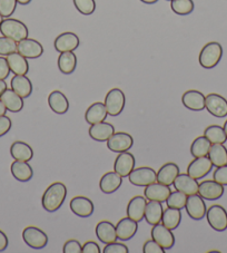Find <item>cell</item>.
<instances>
[{
  "instance_id": "cell-8",
  "label": "cell",
  "mask_w": 227,
  "mask_h": 253,
  "mask_svg": "<svg viewBox=\"0 0 227 253\" xmlns=\"http://www.w3.org/2000/svg\"><path fill=\"white\" fill-rule=\"evenodd\" d=\"M128 177L129 182L135 186H147L157 181V173L154 169L142 167L134 169Z\"/></svg>"
},
{
  "instance_id": "cell-9",
  "label": "cell",
  "mask_w": 227,
  "mask_h": 253,
  "mask_svg": "<svg viewBox=\"0 0 227 253\" xmlns=\"http://www.w3.org/2000/svg\"><path fill=\"white\" fill-rule=\"evenodd\" d=\"M205 108L209 114L223 119L227 116V100L223 96L212 93L208 94L205 98Z\"/></svg>"
},
{
  "instance_id": "cell-42",
  "label": "cell",
  "mask_w": 227,
  "mask_h": 253,
  "mask_svg": "<svg viewBox=\"0 0 227 253\" xmlns=\"http://www.w3.org/2000/svg\"><path fill=\"white\" fill-rule=\"evenodd\" d=\"M74 5H75L76 9L79 11L80 14L85 16L94 14V11L96 9L95 0H74Z\"/></svg>"
},
{
  "instance_id": "cell-32",
  "label": "cell",
  "mask_w": 227,
  "mask_h": 253,
  "mask_svg": "<svg viewBox=\"0 0 227 253\" xmlns=\"http://www.w3.org/2000/svg\"><path fill=\"white\" fill-rule=\"evenodd\" d=\"M10 171L12 176L19 182H28L34 176L33 168L30 167L28 162H24V161L15 160V162L10 167Z\"/></svg>"
},
{
  "instance_id": "cell-33",
  "label": "cell",
  "mask_w": 227,
  "mask_h": 253,
  "mask_svg": "<svg viewBox=\"0 0 227 253\" xmlns=\"http://www.w3.org/2000/svg\"><path fill=\"white\" fill-rule=\"evenodd\" d=\"M10 154L12 159H15L16 161L29 162L34 156V151L29 144L21 141H16L11 144Z\"/></svg>"
},
{
  "instance_id": "cell-30",
  "label": "cell",
  "mask_w": 227,
  "mask_h": 253,
  "mask_svg": "<svg viewBox=\"0 0 227 253\" xmlns=\"http://www.w3.org/2000/svg\"><path fill=\"white\" fill-rule=\"evenodd\" d=\"M7 62L9 65L10 72L15 75H26L29 72V64L27 58L20 55L18 51L7 56Z\"/></svg>"
},
{
  "instance_id": "cell-53",
  "label": "cell",
  "mask_w": 227,
  "mask_h": 253,
  "mask_svg": "<svg viewBox=\"0 0 227 253\" xmlns=\"http://www.w3.org/2000/svg\"><path fill=\"white\" fill-rule=\"evenodd\" d=\"M6 89H7L6 82L2 81V80H0V96L2 95V93H3V91H5Z\"/></svg>"
},
{
  "instance_id": "cell-6",
  "label": "cell",
  "mask_w": 227,
  "mask_h": 253,
  "mask_svg": "<svg viewBox=\"0 0 227 253\" xmlns=\"http://www.w3.org/2000/svg\"><path fill=\"white\" fill-rule=\"evenodd\" d=\"M23 239L29 248L35 250L43 249L48 243L47 234L37 226H27L23 231Z\"/></svg>"
},
{
  "instance_id": "cell-51",
  "label": "cell",
  "mask_w": 227,
  "mask_h": 253,
  "mask_svg": "<svg viewBox=\"0 0 227 253\" xmlns=\"http://www.w3.org/2000/svg\"><path fill=\"white\" fill-rule=\"evenodd\" d=\"M100 248L98 243L94 241H88L82 246V253H100Z\"/></svg>"
},
{
  "instance_id": "cell-5",
  "label": "cell",
  "mask_w": 227,
  "mask_h": 253,
  "mask_svg": "<svg viewBox=\"0 0 227 253\" xmlns=\"http://www.w3.org/2000/svg\"><path fill=\"white\" fill-rule=\"evenodd\" d=\"M206 219L208 224L217 232L227 230V211L222 206L214 204L206 211Z\"/></svg>"
},
{
  "instance_id": "cell-24",
  "label": "cell",
  "mask_w": 227,
  "mask_h": 253,
  "mask_svg": "<svg viewBox=\"0 0 227 253\" xmlns=\"http://www.w3.org/2000/svg\"><path fill=\"white\" fill-rule=\"evenodd\" d=\"M89 136L97 142H107L109 137L115 133V127L111 123L106 122H100L97 124L90 125L89 127Z\"/></svg>"
},
{
  "instance_id": "cell-31",
  "label": "cell",
  "mask_w": 227,
  "mask_h": 253,
  "mask_svg": "<svg viewBox=\"0 0 227 253\" xmlns=\"http://www.w3.org/2000/svg\"><path fill=\"white\" fill-rule=\"evenodd\" d=\"M1 102L5 104L7 111L11 113H18L24 108V98L16 94L12 89H6L0 96Z\"/></svg>"
},
{
  "instance_id": "cell-18",
  "label": "cell",
  "mask_w": 227,
  "mask_h": 253,
  "mask_svg": "<svg viewBox=\"0 0 227 253\" xmlns=\"http://www.w3.org/2000/svg\"><path fill=\"white\" fill-rule=\"evenodd\" d=\"M169 185L161 184L159 182H154L151 184L145 186L144 196L148 201H158V202H166V200L170 194Z\"/></svg>"
},
{
  "instance_id": "cell-25",
  "label": "cell",
  "mask_w": 227,
  "mask_h": 253,
  "mask_svg": "<svg viewBox=\"0 0 227 253\" xmlns=\"http://www.w3.org/2000/svg\"><path fill=\"white\" fill-rule=\"evenodd\" d=\"M48 105L55 114L63 115L69 110V100L60 90H54L48 96Z\"/></svg>"
},
{
  "instance_id": "cell-39",
  "label": "cell",
  "mask_w": 227,
  "mask_h": 253,
  "mask_svg": "<svg viewBox=\"0 0 227 253\" xmlns=\"http://www.w3.org/2000/svg\"><path fill=\"white\" fill-rule=\"evenodd\" d=\"M204 136L212 144H225L227 141L225 130L218 125H211L204 130Z\"/></svg>"
},
{
  "instance_id": "cell-38",
  "label": "cell",
  "mask_w": 227,
  "mask_h": 253,
  "mask_svg": "<svg viewBox=\"0 0 227 253\" xmlns=\"http://www.w3.org/2000/svg\"><path fill=\"white\" fill-rule=\"evenodd\" d=\"M212 146V143L204 136H198L194 139V142L190 145V154L194 158H202L207 156L209 148Z\"/></svg>"
},
{
  "instance_id": "cell-58",
  "label": "cell",
  "mask_w": 227,
  "mask_h": 253,
  "mask_svg": "<svg viewBox=\"0 0 227 253\" xmlns=\"http://www.w3.org/2000/svg\"><path fill=\"white\" fill-rule=\"evenodd\" d=\"M2 20H3V17H2L1 15H0V24H1V23H2Z\"/></svg>"
},
{
  "instance_id": "cell-21",
  "label": "cell",
  "mask_w": 227,
  "mask_h": 253,
  "mask_svg": "<svg viewBox=\"0 0 227 253\" xmlns=\"http://www.w3.org/2000/svg\"><path fill=\"white\" fill-rule=\"evenodd\" d=\"M138 230V222L134 221L130 217H123L116 224L117 239L121 241H128L136 234Z\"/></svg>"
},
{
  "instance_id": "cell-13",
  "label": "cell",
  "mask_w": 227,
  "mask_h": 253,
  "mask_svg": "<svg viewBox=\"0 0 227 253\" xmlns=\"http://www.w3.org/2000/svg\"><path fill=\"white\" fill-rule=\"evenodd\" d=\"M213 164L208 156L194 158V160L187 167V174L195 180H200L212 171Z\"/></svg>"
},
{
  "instance_id": "cell-47",
  "label": "cell",
  "mask_w": 227,
  "mask_h": 253,
  "mask_svg": "<svg viewBox=\"0 0 227 253\" xmlns=\"http://www.w3.org/2000/svg\"><path fill=\"white\" fill-rule=\"evenodd\" d=\"M143 252L144 253H165L166 250L161 248L158 243L154 240H148L143 246Z\"/></svg>"
},
{
  "instance_id": "cell-28",
  "label": "cell",
  "mask_w": 227,
  "mask_h": 253,
  "mask_svg": "<svg viewBox=\"0 0 227 253\" xmlns=\"http://www.w3.org/2000/svg\"><path fill=\"white\" fill-rule=\"evenodd\" d=\"M108 116V112L106 110V106H105L104 103L96 102L87 108L85 113V120L88 124H97L100 122H104Z\"/></svg>"
},
{
  "instance_id": "cell-16",
  "label": "cell",
  "mask_w": 227,
  "mask_h": 253,
  "mask_svg": "<svg viewBox=\"0 0 227 253\" xmlns=\"http://www.w3.org/2000/svg\"><path fill=\"white\" fill-rule=\"evenodd\" d=\"M80 41L76 34L66 32L60 34L58 37L55 39L54 46L55 49L58 53H65V51H74L76 50L79 46Z\"/></svg>"
},
{
  "instance_id": "cell-10",
  "label": "cell",
  "mask_w": 227,
  "mask_h": 253,
  "mask_svg": "<svg viewBox=\"0 0 227 253\" xmlns=\"http://www.w3.org/2000/svg\"><path fill=\"white\" fill-rule=\"evenodd\" d=\"M17 51L27 59H36L43 54V47L36 39L27 37L17 42Z\"/></svg>"
},
{
  "instance_id": "cell-14",
  "label": "cell",
  "mask_w": 227,
  "mask_h": 253,
  "mask_svg": "<svg viewBox=\"0 0 227 253\" xmlns=\"http://www.w3.org/2000/svg\"><path fill=\"white\" fill-rule=\"evenodd\" d=\"M198 194L204 200L216 201L224 194V185L214 180H206L200 183L198 186Z\"/></svg>"
},
{
  "instance_id": "cell-34",
  "label": "cell",
  "mask_w": 227,
  "mask_h": 253,
  "mask_svg": "<svg viewBox=\"0 0 227 253\" xmlns=\"http://www.w3.org/2000/svg\"><path fill=\"white\" fill-rule=\"evenodd\" d=\"M163 206L161 202L158 201H150L146 204L145 209V216L144 219L146 220L148 224L156 225L161 222V216H163Z\"/></svg>"
},
{
  "instance_id": "cell-49",
  "label": "cell",
  "mask_w": 227,
  "mask_h": 253,
  "mask_svg": "<svg viewBox=\"0 0 227 253\" xmlns=\"http://www.w3.org/2000/svg\"><path fill=\"white\" fill-rule=\"evenodd\" d=\"M11 126H12V123H11V120L9 119V117L6 115L0 116V137L3 136V135H6L8 132H9Z\"/></svg>"
},
{
  "instance_id": "cell-1",
  "label": "cell",
  "mask_w": 227,
  "mask_h": 253,
  "mask_svg": "<svg viewBox=\"0 0 227 253\" xmlns=\"http://www.w3.org/2000/svg\"><path fill=\"white\" fill-rule=\"evenodd\" d=\"M67 196V187L62 182H55L42 194L41 204L47 212H56L63 206Z\"/></svg>"
},
{
  "instance_id": "cell-19",
  "label": "cell",
  "mask_w": 227,
  "mask_h": 253,
  "mask_svg": "<svg viewBox=\"0 0 227 253\" xmlns=\"http://www.w3.org/2000/svg\"><path fill=\"white\" fill-rule=\"evenodd\" d=\"M205 96L198 90H187L182 96V103L186 108L194 112H200L205 108Z\"/></svg>"
},
{
  "instance_id": "cell-36",
  "label": "cell",
  "mask_w": 227,
  "mask_h": 253,
  "mask_svg": "<svg viewBox=\"0 0 227 253\" xmlns=\"http://www.w3.org/2000/svg\"><path fill=\"white\" fill-rule=\"evenodd\" d=\"M77 66V57L74 51H65L60 53L58 57V68L65 75H69L75 72Z\"/></svg>"
},
{
  "instance_id": "cell-55",
  "label": "cell",
  "mask_w": 227,
  "mask_h": 253,
  "mask_svg": "<svg viewBox=\"0 0 227 253\" xmlns=\"http://www.w3.org/2000/svg\"><path fill=\"white\" fill-rule=\"evenodd\" d=\"M144 3H148V5H152V3H156L158 0H141Z\"/></svg>"
},
{
  "instance_id": "cell-23",
  "label": "cell",
  "mask_w": 227,
  "mask_h": 253,
  "mask_svg": "<svg viewBox=\"0 0 227 253\" xmlns=\"http://www.w3.org/2000/svg\"><path fill=\"white\" fill-rule=\"evenodd\" d=\"M95 232L96 235H97V238L99 239V241L103 242L104 244L115 242L117 240L116 225H114L111 221H100L99 223L96 225Z\"/></svg>"
},
{
  "instance_id": "cell-46",
  "label": "cell",
  "mask_w": 227,
  "mask_h": 253,
  "mask_svg": "<svg viewBox=\"0 0 227 253\" xmlns=\"http://www.w3.org/2000/svg\"><path fill=\"white\" fill-rule=\"evenodd\" d=\"M213 180L224 186L227 185V164L216 169V171L213 174Z\"/></svg>"
},
{
  "instance_id": "cell-59",
  "label": "cell",
  "mask_w": 227,
  "mask_h": 253,
  "mask_svg": "<svg viewBox=\"0 0 227 253\" xmlns=\"http://www.w3.org/2000/svg\"><path fill=\"white\" fill-rule=\"evenodd\" d=\"M168 1H172V0H168Z\"/></svg>"
},
{
  "instance_id": "cell-27",
  "label": "cell",
  "mask_w": 227,
  "mask_h": 253,
  "mask_svg": "<svg viewBox=\"0 0 227 253\" xmlns=\"http://www.w3.org/2000/svg\"><path fill=\"white\" fill-rule=\"evenodd\" d=\"M10 86L11 89L23 98L29 97L33 93L32 81L26 75H15L11 78Z\"/></svg>"
},
{
  "instance_id": "cell-22",
  "label": "cell",
  "mask_w": 227,
  "mask_h": 253,
  "mask_svg": "<svg viewBox=\"0 0 227 253\" xmlns=\"http://www.w3.org/2000/svg\"><path fill=\"white\" fill-rule=\"evenodd\" d=\"M146 204L147 200L145 196H134L127 206V216L136 222L143 221L144 216H145Z\"/></svg>"
},
{
  "instance_id": "cell-45",
  "label": "cell",
  "mask_w": 227,
  "mask_h": 253,
  "mask_svg": "<svg viewBox=\"0 0 227 253\" xmlns=\"http://www.w3.org/2000/svg\"><path fill=\"white\" fill-rule=\"evenodd\" d=\"M103 253H129V250L126 244L118 243V242H112L105 246L103 249Z\"/></svg>"
},
{
  "instance_id": "cell-37",
  "label": "cell",
  "mask_w": 227,
  "mask_h": 253,
  "mask_svg": "<svg viewBox=\"0 0 227 253\" xmlns=\"http://www.w3.org/2000/svg\"><path fill=\"white\" fill-rule=\"evenodd\" d=\"M182 221V213L181 210L174 208H168L163 212V216H161V223H163L166 228L169 230H175L178 228Z\"/></svg>"
},
{
  "instance_id": "cell-11",
  "label": "cell",
  "mask_w": 227,
  "mask_h": 253,
  "mask_svg": "<svg viewBox=\"0 0 227 253\" xmlns=\"http://www.w3.org/2000/svg\"><path fill=\"white\" fill-rule=\"evenodd\" d=\"M134 138L130 134L125 132L114 133L107 141V147L115 153H121L132 148Z\"/></svg>"
},
{
  "instance_id": "cell-26",
  "label": "cell",
  "mask_w": 227,
  "mask_h": 253,
  "mask_svg": "<svg viewBox=\"0 0 227 253\" xmlns=\"http://www.w3.org/2000/svg\"><path fill=\"white\" fill-rule=\"evenodd\" d=\"M123 182V177H121L118 173L115 171L107 172L100 178L99 187L105 194H112L119 189Z\"/></svg>"
},
{
  "instance_id": "cell-41",
  "label": "cell",
  "mask_w": 227,
  "mask_h": 253,
  "mask_svg": "<svg viewBox=\"0 0 227 253\" xmlns=\"http://www.w3.org/2000/svg\"><path fill=\"white\" fill-rule=\"evenodd\" d=\"M186 201L187 195L183 193V192L175 190V192H170L169 196L167 200H166V204H167L168 208H174L178 209V210H182V209H184L186 206Z\"/></svg>"
},
{
  "instance_id": "cell-4",
  "label": "cell",
  "mask_w": 227,
  "mask_h": 253,
  "mask_svg": "<svg viewBox=\"0 0 227 253\" xmlns=\"http://www.w3.org/2000/svg\"><path fill=\"white\" fill-rule=\"evenodd\" d=\"M126 97L124 91L119 88H113L107 93L105 97V106L108 112V115L118 116L124 111Z\"/></svg>"
},
{
  "instance_id": "cell-12",
  "label": "cell",
  "mask_w": 227,
  "mask_h": 253,
  "mask_svg": "<svg viewBox=\"0 0 227 253\" xmlns=\"http://www.w3.org/2000/svg\"><path fill=\"white\" fill-rule=\"evenodd\" d=\"M151 234V239L158 243L161 248H164L165 250H170L175 244V237H174L172 230L166 228L163 223L152 225Z\"/></svg>"
},
{
  "instance_id": "cell-35",
  "label": "cell",
  "mask_w": 227,
  "mask_h": 253,
  "mask_svg": "<svg viewBox=\"0 0 227 253\" xmlns=\"http://www.w3.org/2000/svg\"><path fill=\"white\" fill-rule=\"evenodd\" d=\"M207 156L211 160L213 167L220 168L227 164V148L224 144H212Z\"/></svg>"
},
{
  "instance_id": "cell-17",
  "label": "cell",
  "mask_w": 227,
  "mask_h": 253,
  "mask_svg": "<svg viewBox=\"0 0 227 253\" xmlns=\"http://www.w3.org/2000/svg\"><path fill=\"white\" fill-rule=\"evenodd\" d=\"M71 210L74 214L79 217H88L94 213V203L86 196H75L71 201Z\"/></svg>"
},
{
  "instance_id": "cell-57",
  "label": "cell",
  "mask_w": 227,
  "mask_h": 253,
  "mask_svg": "<svg viewBox=\"0 0 227 253\" xmlns=\"http://www.w3.org/2000/svg\"><path fill=\"white\" fill-rule=\"evenodd\" d=\"M223 128H224L225 134H226V137H227V121L225 122V124H224V126H223Z\"/></svg>"
},
{
  "instance_id": "cell-40",
  "label": "cell",
  "mask_w": 227,
  "mask_h": 253,
  "mask_svg": "<svg viewBox=\"0 0 227 253\" xmlns=\"http://www.w3.org/2000/svg\"><path fill=\"white\" fill-rule=\"evenodd\" d=\"M170 7L175 14L180 16H187L193 12L195 5L193 0H172Z\"/></svg>"
},
{
  "instance_id": "cell-3",
  "label": "cell",
  "mask_w": 227,
  "mask_h": 253,
  "mask_svg": "<svg viewBox=\"0 0 227 253\" xmlns=\"http://www.w3.org/2000/svg\"><path fill=\"white\" fill-rule=\"evenodd\" d=\"M0 33L2 36L11 38L12 41L19 42L28 37V28L23 21L14 18H6L0 24Z\"/></svg>"
},
{
  "instance_id": "cell-54",
  "label": "cell",
  "mask_w": 227,
  "mask_h": 253,
  "mask_svg": "<svg viewBox=\"0 0 227 253\" xmlns=\"http://www.w3.org/2000/svg\"><path fill=\"white\" fill-rule=\"evenodd\" d=\"M6 112H7V108H6V106H5V104H3V103L1 102V99H0V116L5 115Z\"/></svg>"
},
{
  "instance_id": "cell-44",
  "label": "cell",
  "mask_w": 227,
  "mask_h": 253,
  "mask_svg": "<svg viewBox=\"0 0 227 253\" xmlns=\"http://www.w3.org/2000/svg\"><path fill=\"white\" fill-rule=\"evenodd\" d=\"M17 0H0V15L3 18H9L17 8Z\"/></svg>"
},
{
  "instance_id": "cell-52",
  "label": "cell",
  "mask_w": 227,
  "mask_h": 253,
  "mask_svg": "<svg viewBox=\"0 0 227 253\" xmlns=\"http://www.w3.org/2000/svg\"><path fill=\"white\" fill-rule=\"evenodd\" d=\"M8 244H9V241H8V237L3 231L0 230V252L5 251L8 248Z\"/></svg>"
},
{
  "instance_id": "cell-50",
  "label": "cell",
  "mask_w": 227,
  "mask_h": 253,
  "mask_svg": "<svg viewBox=\"0 0 227 253\" xmlns=\"http://www.w3.org/2000/svg\"><path fill=\"white\" fill-rule=\"evenodd\" d=\"M10 74V68L9 65H8L7 58L0 57V80L5 81L6 78L9 76Z\"/></svg>"
},
{
  "instance_id": "cell-48",
  "label": "cell",
  "mask_w": 227,
  "mask_h": 253,
  "mask_svg": "<svg viewBox=\"0 0 227 253\" xmlns=\"http://www.w3.org/2000/svg\"><path fill=\"white\" fill-rule=\"evenodd\" d=\"M64 253H80L82 252V246L77 240H69L63 247Z\"/></svg>"
},
{
  "instance_id": "cell-7",
  "label": "cell",
  "mask_w": 227,
  "mask_h": 253,
  "mask_svg": "<svg viewBox=\"0 0 227 253\" xmlns=\"http://www.w3.org/2000/svg\"><path fill=\"white\" fill-rule=\"evenodd\" d=\"M185 209L190 219L195 221H199L206 216V204H205L204 199L198 193L187 196Z\"/></svg>"
},
{
  "instance_id": "cell-2",
  "label": "cell",
  "mask_w": 227,
  "mask_h": 253,
  "mask_svg": "<svg viewBox=\"0 0 227 253\" xmlns=\"http://www.w3.org/2000/svg\"><path fill=\"white\" fill-rule=\"evenodd\" d=\"M223 57V47L220 42H211L205 45L199 53V65L205 69L216 67Z\"/></svg>"
},
{
  "instance_id": "cell-15",
  "label": "cell",
  "mask_w": 227,
  "mask_h": 253,
  "mask_svg": "<svg viewBox=\"0 0 227 253\" xmlns=\"http://www.w3.org/2000/svg\"><path fill=\"white\" fill-rule=\"evenodd\" d=\"M135 156L129 152H121L114 163V171L118 173L121 177H127L135 169Z\"/></svg>"
},
{
  "instance_id": "cell-20",
  "label": "cell",
  "mask_w": 227,
  "mask_h": 253,
  "mask_svg": "<svg viewBox=\"0 0 227 253\" xmlns=\"http://www.w3.org/2000/svg\"><path fill=\"white\" fill-rule=\"evenodd\" d=\"M175 190L183 192V193L189 195H193V194H197L198 193V182L197 180H195L191 176H189V174H178L177 177L175 178V181L173 183Z\"/></svg>"
},
{
  "instance_id": "cell-29",
  "label": "cell",
  "mask_w": 227,
  "mask_h": 253,
  "mask_svg": "<svg viewBox=\"0 0 227 253\" xmlns=\"http://www.w3.org/2000/svg\"><path fill=\"white\" fill-rule=\"evenodd\" d=\"M180 174V167L176 163H166L157 172V182L165 185H172Z\"/></svg>"
},
{
  "instance_id": "cell-43",
  "label": "cell",
  "mask_w": 227,
  "mask_h": 253,
  "mask_svg": "<svg viewBox=\"0 0 227 253\" xmlns=\"http://www.w3.org/2000/svg\"><path fill=\"white\" fill-rule=\"evenodd\" d=\"M17 51V42L8 37H0V55L8 56Z\"/></svg>"
},
{
  "instance_id": "cell-56",
  "label": "cell",
  "mask_w": 227,
  "mask_h": 253,
  "mask_svg": "<svg viewBox=\"0 0 227 253\" xmlns=\"http://www.w3.org/2000/svg\"><path fill=\"white\" fill-rule=\"evenodd\" d=\"M30 1H32V0H17V2L20 3V5H28Z\"/></svg>"
}]
</instances>
